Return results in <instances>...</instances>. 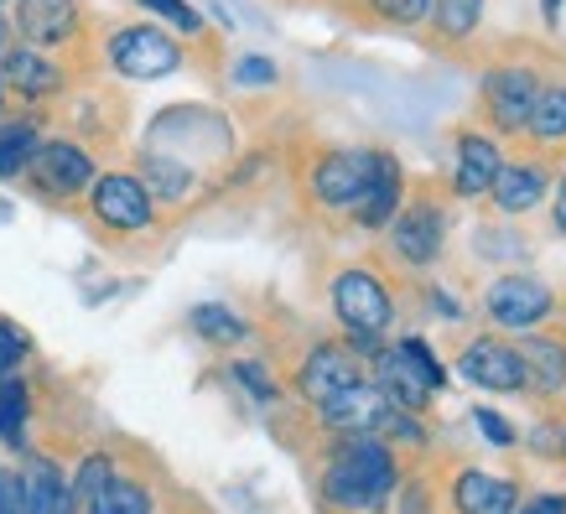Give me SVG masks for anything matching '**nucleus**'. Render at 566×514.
Returning <instances> with one entry per match:
<instances>
[{
  "label": "nucleus",
  "mask_w": 566,
  "mask_h": 514,
  "mask_svg": "<svg viewBox=\"0 0 566 514\" xmlns=\"http://www.w3.org/2000/svg\"><path fill=\"white\" fill-rule=\"evenodd\" d=\"M395 489H400V463H395V447H385L379 437L359 431V437H338L327 447L323 473H317V494L327 510L375 514L390 504Z\"/></svg>",
  "instance_id": "obj_1"
},
{
  "label": "nucleus",
  "mask_w": 566,
  "mask_h": 514,
  "mask_svg": "<svg viewBox=\"0 0 566 514\" xmlns=\"http://www.w3.org/2000/svg\"><path fill=\"white\" fill-rule=\"evenodd\" d=\"M369 359H375L369 385L385 395V406H395V411H411V416L431 411V395L447 385V369L431 354L427 338H400L395 348H379Z\"/></svg>",
  "instance_id": "obj_2"
},
{
  "label": "nucleus",
  "mask_w": 566,
  "mask_h": 514,
  "mask_svg": "<svg viewBox=\"0 0 566 514\" xmlns=\"http://www.w3.org/2000/svg\"><path fill=\"white\" fill-rule=\"evenodd\" d=\"M327 296H333L338 327L348 333V348L354 354H379V338L395 323V302L385 292V281L369 265H344V271L333 275V292Z\"/></svg>",
  "instance_id": "obj_3"
},
{
  "label": "nucleus",
  "mask_w": 566,
  "mask_h": 514,
  "mask_svg": "<svg viewBox=\"0 0 566 514\" xmlns=\"http://www.w3.org/2000/svg\"><path fill=\"white\" fill-rule=\"evenodd\" d=\"M94 177H99L94 151L73 136H48L36 146L32 167H27V182H32V192L42 203H73V198H84L94 188Z\"/></svg>",
  "instance_id": "obj_4"
},
{
  "label": "nucleus",
  "mask_w": 566,
  "mask_h": 514,
  "mask_svg": "<svg viewBox=\"0 0 566 514\" xmlns=\"http://www.w3.org/2000/svg\"><path fill=\"white\" fill-rule=\"evenodd\" d=\"M379 151L375 146H333L312 161L307 192L317 208H333V213H354L364 203V192L375 182Z\"/></svg>",
  "instance_id": "obj_5"
},
{
  "label": "nucleus",
  "mask_w": 566,
  "mask_h": 514,
  "mask_svg": "<svg viewBox=\"0 0 566 514\" xmlns=\"http://www.w3.org/2000/svg\"><path fill=\"white\" fill-rule=\"evenodd\" d=\"M104 52H109V69L120 73V78H136V84H151V78H167V73L182 69V42L172 32L151 27V21L115 27Z\"/></svg>",
  "instance_id": "obj_6"
},
{
  "label": "nucleus",
  "mask_w": 566,
  "mask_h": 514,
  "mask_svg": "<svg viewBox=\"0 0 566 514\" xmlns=\"http://www.w3.org/2000/svg\"><path fill=\"white\" fill-rule=\"evenodd\" d=\"M84 198H88L94 223L109 229V234H146L156 223V203H151V192L140 188L136 171H99Z\"/></svg>",
  "instance_id": "obj_7"
},
{
  "label": "nucleus",
  "mask_w": 566,
  "mask_h": 514,
  "mask_svg": "<svg viewBox=\"0 0 566 514\" xmlns=\"http://www.w3.org/2000/svg\"><path fill=\"white\" fill-rule=\"evenodd\" d=\"M483 307H489V317H494L504 333H535V327L556 312V292H551L541 275L510 271L483 292Z\"/></svg>",
  "instance_id": "obj_8"
},
{
  "label": "nucleus",
  "mask_w": 566,
  "mask_h": 514,
  "mask_svg": "<svg viewBox=\"0 0 566 514\" xmlns=\"http://www.w3.org/2000/svg\"><path fill=\"white\" fill-rule=\"evenodd\" d=\"M354 385H364V364H359V354L338 338L312 343L307 359L296 364V395H302L307 406H323V400H333L338 390H354Z\"/></svg>",
  "instance_id": "obj_9"
},
{
  "label": "nucleus",
  "mask_w": 566,
  "mask_h": 514,
  "mask_svg": "<svg viewBox=\"0 0 566 514\" xmlns=\"http://www.w3.org/2000/svg\"><path fill=\"white\" fill-rule=\"evenodd\" d=\"M11 27H17L21 48H36V52L73 48L84 36V6L78 0H17Z\"/></svg>",
  "instance_id": "obj_10"
},
{
  "label": "nucleus",
  "mask_w": 566,
  "mask_h": 514,
  "mask_svg": "<svg viewBox=\"0 0 566 514\" xmlns=\"http://www.w3.org/2000/svg\"><path fill=\"white\" fill-rule=\"evenodd\" d=\"M535 99H541V78L535 69H520V63H504V69L483 73V104H489V120L499 130H525L535 115Z\"/></svg>",
  "instance_id": "obj_11"
},
{
  "label": "nucleus",
  "mask_w": 566,
  "mask_h": 514,
  "mask_svg": "<svg viewBox=\"0 0 566 514\" xmlns=\"http://www.w3.org/2000/svg\"><path fill=\"white\" fill-rule=\"evenodd\" d=\"M0 88L17 94L27 104H42V99H57L69 88V69L52 57V52H36V48H11L0 57Z\"/></svg>",
  "instance_id": "obj_12"
},
{
  "label": "nucleus",
  "mask_w": 566,
  "mask_h": 514,
  "mask_svg": "<svg viewBox=\"0 0 566 514\" xmlns=\"http://www.w3.org/2000/svg\"><path fill=\"white\" fill-rule=\"evenodd\" d=\"M442 240H447V213L431 198L400 208L390 219V244L406 265H431V260L442 255Z\"/></svg>",
  "instance_id": "obj_13"
},
{
  "label": "nucleus",
  "mask_w": 566,
  "mask_h": 514,
  "mask_svg": "<svg viewBox=\"0 0 566 514\" xmlns=\"http://www.w3.org/2000/svg\"><path fill=\"white\" fill-rule=\"evenodd\" d=\"M458 369H463V379H473L479 390H525V369H520V348L515 343L494 338V333H483V338H473L463 348V359H458Z\"/></svg>",
  "instance_id": "obj_14"
},
{
  "label": "nucleus",
  "mask_w": 566,
  "mask_h": 514,
  "mask_svg": "<svg viewBox=\"0 0 566 514\" xmlns=\"http://www.w3.org/2000/svg\"><path fill=\"white\" fill-rule=\"evenodd\" d=\"M21 494H27V514H78L69 473L48 452H27V463H21Z\"/></svg>",
  "instance_id": "obj_15"
},
{
  "label": "nucleus",
  "mask_w": 566,
  "mask_h": 514,
  "mask_svg": "<svg viewBox=\"0 0 566 514\" xmlns=\"http://www.w3.org/2000/svg\"><path fill=\"white\" fill-rule=\"evenodd\" d=\"M317 411V427L333 431V437H359V431H375V421L385 416V395L364 379V385H354V390H338L333 400H323V406H312Z\"/></svg>",
  "instance_id": "obj_16"
},
{
  "label": "nucleus",
  "mask_w": 566,
  "mask_h": 514,
  "mask_svg": "<svg viewBox=\"0 0 566 514\" xmlns=\"http://www.w3.org/2000/svg\"><path fill=\"white\" fill-rule=\"evenodd\" d=\"M499 167H504V156H499L494 136H483V130H463L458 136V167H452L458 198H483V192L494 188Z\"/></svg>",
  "instance_id": "obj_17"
},
{
  "label": "nucleus",
  "mask_w": 566,
  "mask_h": 514,
  "mask_svg": "<svg viewBox=\"0 0 566 514\" xmlns=\"http://www.w3.org/2000/svg\"><path fill=\"white\" fill-rule=\"evenodd\" d=\"M136 177H140V188L151 192V203H188L192 192H198V171L182 156H167V151H156V146L136 151Z\"/></svg>",
  "instance_id": "obj_18"
},
{
  "label": "nucleus",
  "mask_w": 566,
  "mask_h": 514,
  "mask_svg": "<svg viewBox=\"0 0 566 514\" xmlns=\"http://www.w3.org/2000/svg\"><path fill=\"white\" fill-rule=\"evenodd\" d=\"M520 489L499 473H483V468H463L452 479V510L458 514H515Z\"/></svg>",
  "instance_id": "obj_19"
},
{
  "label": "nucleus",
  "mask_w": 566,
  "mask_h": 514,
  "mask_svg": "<svg viewBox=\"0 0 566 514\" xmlns=\"http://www.w3.org/2000/svg\"><path fill=\"white\" fill-rule=\"evenodd\" d=\"M515 348H520V369H525V390H535V395H562L566 390V343L562 338L525 333Z\"/></svg>",
  "instance_id": "obj_20"
},
{
  "label": "nucleus",
  "mask_w": 566,
  "mask_h": 514,
  "mask_svg": "<svg viewBox=\"0 0 566 514\" xmlns=\"http://www.w3.org/2000/svg\"><path fill=\"white\" fill-rule=\"evenodd\" d=\"M489 192H494L499 213H531V208L551 192V177L541 161H504Z\"/></svg>",
  "instance_id": "obj_21"
},
{
  "label": "nucleus",
  "mask_w": 566,
  "mask_h": 514,
  "mask_svg": "<svg viewBox=\"0 0 566 514\" xmlns=\"http://www.w3.org/2000/svg\"><path fill=\"white\" fill-rule=\"evenodd\" d=\"M400 198H406V171H400V161H395L390 151H379L375 182L364 192V203L354 208V219H359L364 229H385V223L400 213Z\"/></svg>",
  "instance_id": "obj_22"
},
{
  "label": "nucleus",
  "mask_w": 566,
  "mask_h": 514,
  "mask_svg": "<svg viewBox=\"0 0 566 514\" xmlns=\"http://www.w3.org/2000/svg\"><path fill=\"white\" fill-rule=\"evenodd\" d=\"M42 140V115H0V182L27 177Z\"/></svg>",
  "instance_id": "obj_23"
},
{
  "label": "nucleus",
  "mask_w": 566,
  "mask_h": 514,
  "mask_svg": "<svg viewBox=\"0 0 566 514\" xmlns=\"http://www.w3.org/2000/svg\"><path fill=\"white\" fill-rule=\"evenodd\" d=\"M0 447L32 452V385L21 375L0 379Z\"/></svg>",
  "instance_id": "obj_24"
},
{
  "label": "nucleus",
  "mask_w": 566,
  "mask_h": 514,
  "mask_svg": "<svg viewBox=\"0 0 566 514\" xmlns=\"http://www.w3.org/2000/svg\"><path fill=\"white\" fill-rule=\"evenodd\" d=\"M84 514H156V494H151V483H140L136 473H115L84 504Z\"/></svg>",
  "instance_id": "obj_25"
},
{
  "label": "nucleus",
  "mask_w": 566,
  "mask_h": 514,
  "mask_svg": "<svg viewBox=\"0 0 566 514\" xmlns=\"http://www.w3.org/2000/svg\"><path fill=\"white\" fill-rule=\"evenodd\" d=\"M188 327L203 343H213V348H229V343L250 338V323H244L234 307H223V302H198V307L188 312Z\"/></svg>",
  "instance_id": "obj_26"
},
{
  "label": "nucleus",
  "mask_w": 566,
  "mask_h": 514,
  "mask_svg": "<svg viewBox=\"0 0 566 514\" xmlns=\"http://www.w3.org/2000/svg\"><path fill=\"white\" fill-rule=\"evenodd\" d=\"M431 27L447 48H458L483 27V0H431Z\"/></svg>",
  "instance_id": "obj_27"
},
{
  "label": "nucleus",
  "mask_w": 566,
  "mask_h": 514,
  "mask_svg": "<svg viewBox=\"0 0 566 514\" xmlns=\"http://www.w3.org/2000/svg\"><path fill=\"white\" fill-rule=\"evenodd\" d=\"M115 473H120V463H115V452H84V458H78V468H73L69 473V483H73V499H78V510H84L88 499L99 494L104 483L115 479Z\"/></svg>",
  "instance_id": "obj_28"
},
{
  "label": "nucleus",
  "mask_w": 566,
  "mask_h": 514,
  "mask_svg": "<svg viewBox=\"0 0 566 514\" xmlns=\"http://www.w3.org/2000/svg\"><path fill=\"white\" fill-rule=\"evenodd\" d=\"M535 140H546V146H556V140H566V88H541V99H535V115L531 125H525Z\"/></svg>",
  "instance_id": "obj_29"
},
{
  "label": "nucleus",
  "mask_w": 566,
  "mask_h": 514,
  "mask_svg": "<svg viewBox=\"0 0 566 514\" xmlns=\"http://www.w3.org/2000/svg\"><path fill=\"white\" fill-rule=\"evenodd\" d=\"M369 437H379L385 447H390V442L395 447H416V452L427 447V427H421V416L395 411V406H385V416L375 421V431H369Z\"/></svg>",
  "instance_id": "obj_30"
},
{
  "label": "nucleus",
  "mask_w": 566,
  "mask_h": 514,
  "mask_svg": "<svg viewBox=\"0 0 566 514\" xmlns=\"http://www.w3.org/2000/svg\"><path fill=\"white\" fill-rule=\"evenodd\" d=\"M136 6H146V11H151V17H161V21H172L177 36H188V42H198V36L208 32L203 17L192 11L188 0H136Z\"/></svg>",
  "instance_id": "obj_31"
},
{
  "label": "nucleus",
  "mask_w": 566,
  "mask_h": 514,
  "mask_svg": "<svg viewBox=\"0 0 566 514\" xmlns=\"http://www.w3.org/2000/svg\"><path fill=\"white\" fill-rule=\"evenodd\" d=\"M32 359V338H27V327H17L11 317H0V379L21 375V364Z\"/></svg>",
  "instance_id": "obj_32"
},
{
  "label": "nucleus",
  "mask_w": 566,
  "mask_h": 514,
  "mask_svg": "<svg viewBox=\"0 0 566 514\" xmlns=\"http://www.w3.org/2000/svg\"><path fill=\"white\" fill-rule=\"evenodd\" d=\"M364 6L385 27H421L431 17V0H364Z\"/></svg>",
  "instance_id": "obj_33"
},
{
  "label": "nucleus",
  "mask_w": 566,
  "mask_h": 514,
  "mask_svg": "<svg viewBox=\"0 0 566 514\" xmlns=\"http://www.w3.org/2000/svg\"><path fill=\"white\" fill-rule=\"evenodd\" d=\"M229 375L240 379L244 390L255 395L260 406H275V400H281V390H275V379H271V369H265V364H255V359H234V369H229Z\"/></svg>",
  "instance_id": "obj_34"
},
{
  "label": "nucleus",
  "mask_w": 566,
  "mask_h": 514,
  "mask_svg": "<svg viewBox=\"0 0 566 514\" xmlns=\"http://www.w3.org/2000/svg\"><path fill=\"white\" fill-rule=\"evenodd\" d=\"M473 427L489 437V447H515V427H510L499 411H489V406H479V411H473Z\"/></svg>",
  "instance_id": "obj_35"
},
{
  "label": "nucleus",
  "mask_w": 566,
  "mask_h": 514,
  "mask_svg": "<svg viewBox=\"0 0 566 514\" xmlns=\"http://www.w3.org/2000/svg\"><path fill=\"white\" fill-rule=\"evenodd\" d=\"M0 514H27V494H21V468H0Z\"/></svg>",
  "instance_id": "obj_36"
},
{
  "label": "nucleus",
  "mask_w": 566,
  "mask_h": 514,
  "mask_svg": "<svg viewBox=\"0 0 566 514\" xmlns=\"http://www.w3.org/2000/svg\"><path fill=\"white\" fill-rule=\"evenodd\" d=\"M234 78H240V84H271V78H275V63H271V57H244Z\"/></svg>",
  "instance_id": "obj_37"
},
{
  "label": "nucleus",
  "mask_w": 566,
  "mask_h": 514,
  "mask_svg": "<svg viewBox=\"0 0 566 514\" xmlns=\"http://www.w3.org/2000/svg\"><path fill=\"white\" fill-rule=\"evenodd\" d=\"M395 494H400V514H427V483H421V479L400 483Z\"/></svg>",
  "instance_id": "obj_38"
},
{
  "label": "nucleus",
  "mask_w": 566,
  "mask_h": 514,
  "mask_svg": "<svg viewBox=\"0 0 566 514\" xmlns=\"http://www.w3.org/2000/svg\"><path fill=\"white\" fill-rule=\"evenodd\" d=\"M520 514H566V494H535L520 504Z\"/></svg>",
  "instance_id": "obj_39"
},
{
  "label": "nucleus",
  "mask_w": 566,
  "mask_h": 514,
  "mask_svg": "<svg viewBox=\"0 0 566 514\" xmlns=\"http://www.w3.org/2000/svg\"><path fill=\"white\" fill-rule=\"evenodd\" d=\"M11 48H17V27H11V11L0 6V57H6Z\"/></svg>",
  "instance_id": "obj_40"
},
{
  "label": "nucleus",
  "mask_w": 566,
  "mask_h": 514,
  "mask_svg": "<svg viewBox=\"0 0 566 514\" xmlns=\"http://www.w3.org/2000/svg\"><path fill=\"white\" fill-rule=\"evenodd\" d=\"M551 437H556V427H541V431H535V452H546V458H551V452H562V447L551 442Z\"/></svg>",
  "instance_id": "obj_41"
},
{
  "label": "nucleus",
  "mask_w": 566,
  "mask_h": 514,
  "mask_svg": "<svg viewBox=\"0 0 566 514\" xmlns=\"http://www.w3.org/2000/svg\"><path fill=\"white\" fill-rule=\"evenodd\" d=\"M556 229L566 234V171H562V188H556Z\"/></svg>",
  "instance_id": "obj_42"
},
{
  "label": "nucleus",
  "mask_w": 566,
  "mask_h": 514,
  "mask_svg": "<svg viewBox=\"0 0 566 514\" xmlns=\"http://www.w3.org/2000/svg\"><path fill=\"white\" fill-rule=\"evenodd\" d=\"M541 11H546V21H556V11H562V0H541Z\"/></svg>",
  "instance_id": "obj_43"
},
{
  "label": "nucleus",
  "mask_w": 566,
  "mask_h": 514,
  "mask_svg": "<svg viewBox=\"0 0 566 514\" xmlns=\"http://www.w3.org/2000/svg\"><path fill=\"white\" fill-rule=\"evenodd\" d=\"M0 115H6V88H0Z\"/></svg>",
  "instance_id": "obj_44"
},
{
  "label": "nucleus",
  "mask_w": 566,
  "mask_h": 514,
  "mask_svg": "<svg viewBox=\"0 0 566 514\" xmlns=\"http://www.w3.org/2000/svg\"><path fill=\"white\" fill-rule=\"evenodd\" d=\"M562 452H566V437H562Z\"/></svg>",
  "instance_id": "obj_45"
},
{
  "label": "nucleus",
  "mask_w": 566,
  "mask_h": 514,
  "mask_svg": "<svg viewBox=\"0 0 566 514\" xmlns=\"http://www.w3.org/2000/svg\"><path fill=\"white\" fill-rule=\"evenodd\" d=\"M0 6H6V0H0Z\"/></svg>",
  "instance_id": "obj_46"
}]
</instances>
